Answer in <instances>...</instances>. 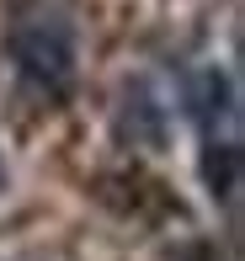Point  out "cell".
<instances>
[{"mask_svg":"<svg viewBox=\"0 0 245 261\" xmlns=\"http://www.w3.org/2000/svg\"><path fill=\"white\" fill-rule=\"evenodd\" d=\"M181 117L197 128L203 144V187L213 203L235 208L240 192V80L224 64H203L181 80Z\"/></svg>","mask_w":245,"mask_h":261,"instance_id":"cell-1","label":"cell"},{"mask_svg":"<svg viewBox=\"0 0 245 261\" xmlns=\"http://www.w3.org/2000/svg\"><path fill=\"white\" fill-rule=\"evenodd\" d=\"M6 54L27 86L64 96L80 69V32H75L69 6L64 0H32L27 11H16V21L6 32Z\"/></svg>","mask_w":245,"mask_h":261,"instance_id":"cell-2","label":"cell"},{"mask_svg":"<svg viewBox=\"0 0 245 261\" xmlns=\"http://www.w3.org/2000/svg\"><path fill=\"white\" fill-rule=\"evenodd\" d=\"M112 128H118L123 144L160 149V144H166V134H171V107H160V96H155V86H149V80H133V86L123 91V101H118Z\"/></svg>","mask_w":245,"mask_h":261,"instance_id":"cell-3","label":"cell"},{"mask_svg":"<svg viewBox=\"0 0 245 261\" xmlns=\"http://www.w3.org/2000/svg\"><path fill=\"white\" fill-rule=\"evenodd\" d=\"M0 192H6V160H0Z\"/></svg>","mask_w":245,"mask_h":261,"instance_id":"cell-4","label":"cell"}]
</instances>
